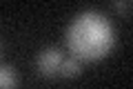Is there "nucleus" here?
<instances>
[{
  "label": "nucleus",
  "mask_w": 133,
  "mask_h": 89,
  "mask_svg": "<svg viewBox=\"0 0 133 89\" xmlns=\"http://www.w3.org/2000/svg\"><path fill=\"white\" fill-rule=\"evenodd\" d=\"M111 22L98 11H82L66 27V47L76 60H100L113 49Z\"/></svg>",
  "instance_id": "f257e3e1"
},
{
  "label": "nucleus",
  "mask_w": 133,
  "mask_h": 89,
  "mask_svg": "<svg viewBox=\"0 0 133 89\" xmlns=\"http://www.w3.org/2000/svg\"><path fill=\"white\" fill-rule=\"evenodd\" d=\"M62 60H64V58H62L60 49L49 47V49H44V51L38 56V71L42 76H56V74H60Z\"/></svg>",
  "instance_id": "f03ea898"
},
{
  "label": "nucleus",
  "mask_w": 133,
  "mask_h": 89,
  "mask_svg": "<svg viewBox=\"0 0 133 89\" xmlns=\"http://www.w3.org/2000/svg\"><path fill=\"white\" fill-rule=\"evenodd\" d=\"M16 85V74L11 67H0V89H11Z\"/></svg>",
  "instance_id": "7ed1b4c3"
},
{
  "label": "nucleus",
  "mask_w": 133,
  "mask_h": 89,
  "mask_svg": "<svg viewBox=\"0 0 133 89\" xmlns=\"http://www.w3.org/2000/svg\"><path fill=\"white\" fill-rule=\"evenodd\" d=\"M60 74L62 76H78L80 74V60H76V58H69V60H62L60 65Z\"/></svg>",
  "instance_id": "20e7f679"
},
{
  "label": "nucleus",
  "mask_w": 133,
  "mask_h": 89,
  "mask_svg": "<svg viewBox=\"0 0 133 89\" xmlns=\"http://www.w3.org/2000/svg\"><path fill=\"white\" fill-rule=\"evenodd\" d=\"M115 9H118V11H122V14H124V11H129V9H131V2H115Z\"/></svg>",
  "instance_id": "39448f33"
}]
</instances>
